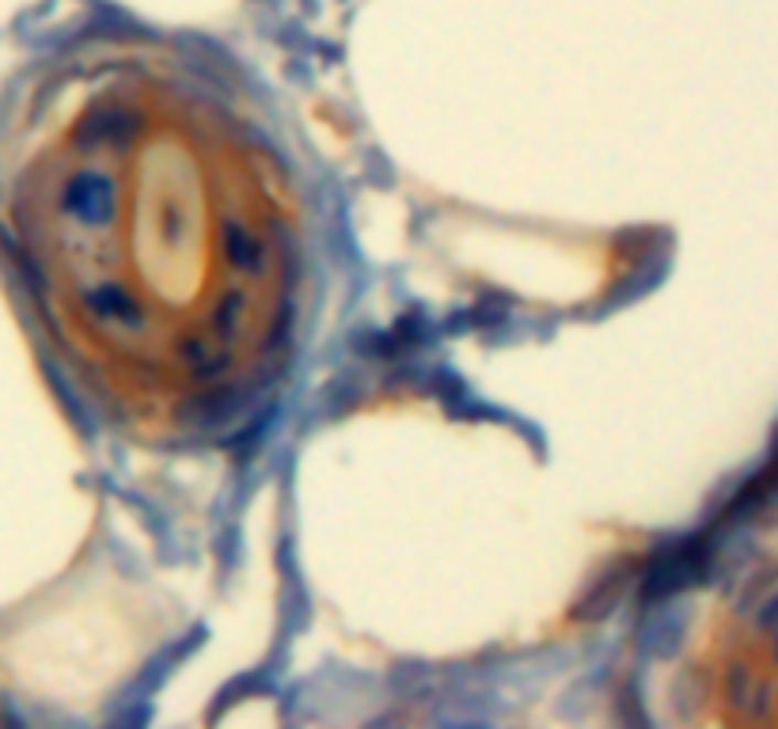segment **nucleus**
I'll use <instances>...</instances> for the list:
<instances>
[{"instance_id":"1","label":"nucleus","mask_w":778,"mask_h":729,"mask_svg":"<svg viewBox=\"0 0 778 729\" xmlns=\"http://www.w3.org/2000/svg\"><path fill=\"white\" fill-rule=\"evenodd\" d=\"M15 239L68 368L141 426L233 415L289 339L301 225L281 164L175 65L65 73Z\"/></svg>"}]
</instances>
